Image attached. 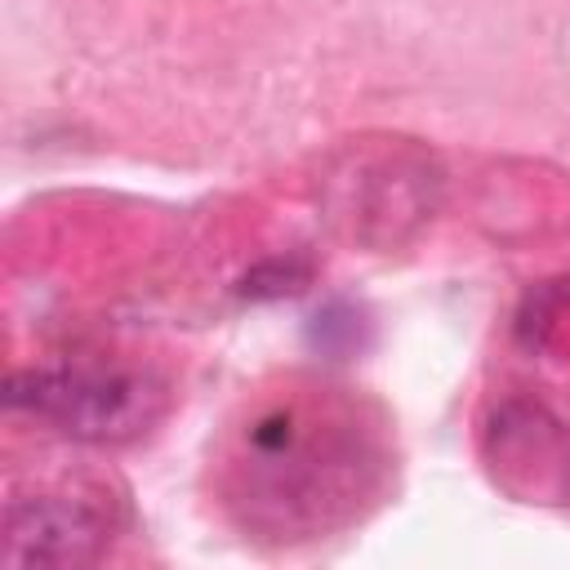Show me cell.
Instances as JSON below:
<instances>
[{
    "mask_svg": "<svg viewBox=\"0 0 570 570\" xmlns=\"http://www.w3.org/2000/svg\"><path fill=\"white\" fill-rule=\"evenodd\" d=\"M387 423L356 392L289 379L254 396L218 454V494L232 521L272 543L338 534L383 494Z\"/></svg>",
    "mask_w": 570,
    "mask_h": 570,
    "instance_id": "cell-1",
    "label": "cell"
},
{
    "mask_svg": "<svg viewBox=\"0 0 570 570\" xmlns=\"http://www.w3.org/2000/svg\"><path fill=\"white\" fill-rule=\"evenodd\" d=\"M9 410H31L49 419L58 432L76 441H129L147 432L160 414L165 392L156 379L138 370H102V365H71V370H27L4 383Z\"/></svg>",
    "mask_w": 570,
    "mask_h": 570,
    "instance_id": "cell-2",
    "label": "cell"
},
{
    "mask_svg": "<svg viewBox=\"0 0 570 570\" xmlns=\"http://www.w3.org/2000/svg\"><path fill=\"white\" fill-rule=\"evenodd\" d=\"M111 539L102 508L71 494L13 499L4 512V561L9 566H85Z\"/></svg>",
    "mask_w": 570,
    "mask_h": 570,
    "instance_id": "cell-3",
    "label": "cell"
},
{
    "mask_svg": "<svg viewBox=\"0 0 570 570\" xmlns=\"http://www.w3.org/2000/svg\"><path fill=\"white\" fill-rule=\"evenodd\" d=\"M307 263H298V258H276V263H263V267H254L245 281H240V294H249V298H281V294H294V289H303L307 285Z\"/></svg>",
    "mask_w": 570,
    "mask_h": 570,
    "instance_id": "cell-4",
    "label": "cell"
},
{
    "mask_svg": "<svg viewBox=\"0 0 570 570\" xmlns=\"http://www.w3.org/2000/svg\"><path fill=\"white\" fill-rule=\"evenodd\" d=\"M356 330H361V316L347 303H330L312 316V343L325 356H334V338H343V347H356Z\"/></svg>",
    "mask_w": 570,
    "mask_h": 570,
    "instance_id": "cell-5",
    "label": "cell"
}]
</instances>
